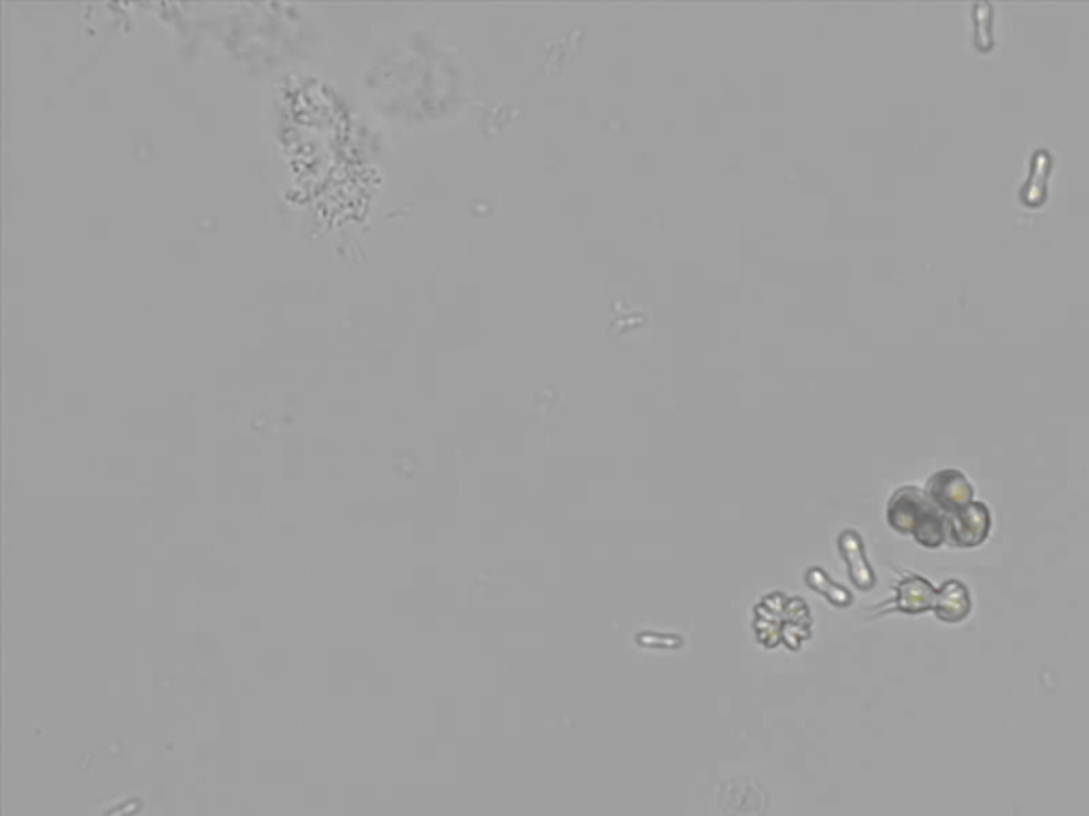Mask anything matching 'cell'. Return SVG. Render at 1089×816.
<instances>
[{
  "instance_id": "6da1fadb",
  "label": "cell",
  "mask_w": 1089,
  "mask_h": 816,
  "mask_svg": "<svg viewBox=\"0 0 1089 816\" xmlns=\"http://www.w3.org/2000/svg\"><path fill=\"white\" fill-rule=\"evenodd\" d=\"M973 485L966 481V476L958 470L936 472L928 483L930 502L943 510V513L956 515L958 510L973 502Z\"/></svg>"
},
{
  "instance_id": "7a4b0ae2",
  "label": "cell",
  "mask_w": 1089,
  "mask_h": 816,
  "mask_svg": "<svg viewBox=\"0 0 1089 816\" xmlns=\"http://www.w3.org/2000/svg\"><path fill=\"white\" fill-rule=\"evenodd\" d=\"M951 540L960 547H977L990 534V508L981 502H970L949 521Z\"/></svg>"
},
{
  "instance_id": "3957f363",
  "label": "cell",
  "mask_w": 1089,
  "mask_h": 816,
  "mask_svg": "<svg viewBox=\"0 0 1089 816\" xmlns=\"http://www.w3.org/2000/svg\"><path fill=\"white\" fill-rule=\"evenodd\" d=\"M930 502L926 500L924 493L917 487H904L896 491V496L890 502V513H887V521L894 530L902 534H913L919 517L926 513Z\"/></svg>"
},
{
  "instance_id": "277c9868",
  "label": "cell",
  "mask_w": 1089,
  "mask_h": 816,
  "mask_svg": "<svg viewBox=\"0 0 1089 816\" xmlns=\"http://www.w3.org/2000/svg\"><path fill=\"white\" fill-rule=\"evenodd\" d=\"M970 591L964 583L951 578V581L943 583V587L936 591L934 606L936 617L947 623H958L970 612Z\"/></svg>"
},
{
  "instance_id": "5b68a950",
  "label": "cell",
  "mask_w": 1089,
  "mask_h": 816,
  "mask_svg": "<svg viewBox=\"0 0 1089 816\" xmlns=\"http://www.w3.org/2000/svg\"><path fill=\"white\" fill-rule=\"evenodd\" d=\"M934 598H936V589L926 581V578L909 576L898 585L894 602L887 606H894L902 612H913L915 615V612H924L932 608Z\"/></svg>"
},
{
  "instance_id": "8992f818",
  "label": "cell",
  "mask_w": 1089,
  "mask_h": 816,
  "mask_svg": "<svg viewBox=\"0 0 1089 816\" xmlns=\"http://www.w3.org/2000/svg\"><path fill=\"white\" fill-rule=\"evenodd\" d=\"M841 553L847 559L851 581L856 583L860 589L873 587L875 585V574L868 566V561L864 557V549H862V538L856 532H845L841 536Z\"/></svg>"
},
{
  "instance_id": "52a82bcc",
  "label": "cell",
  "mask_w": 1089,
  "mask_h": 816,
  "mask_svg": "<svg viewBox=\"0 0 1089 816\" xmlns=\"http://www.w3.org/2000/svg\"><path fill=\"white\" fill-rule=\"evenodd\" d=\"M947 521L943 515L936 513V506L930 502V506L926 508V513L919 517L915 530H913V536L924 544V547H938V544H943L945 540V532H947Z\"/></svg>"
},
{
  "instance_id": "ba28073f",
  "label": "cell",
  "mask_w": 1089,
  "mask_h": 816,
  "mask_svg": "<svg viewBox=\"0 0 1089 816\" xmlns=\"http://www.w3.org/2000/svg\"><path fill=\"white\" fill-rule=\"evenodd\" d=\"M807 583H809L813 589H817L819 593H824L826 598L832 600L834 604L847 606V604L851 602V595H849L843 587L834 585V583L830 581V576L824 574L822 570H811V572L807 574Z\"/></svg>"
}]
</instances>
